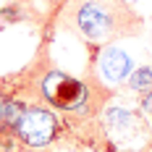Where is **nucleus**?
I'll return each instance as SVG.
<instances>
[{
  "label": "nucleus",
  "instance_id": "1",
  "mask_svg": "<svg viewBox=\"0 0 152 152\" xmlns=\"http://www.w3.org/2000/svg\"><path fill=\"white\" fill-rule=\"evenodd\" d=\"M11 92L26 100H37L42 105L53 107L61 115H74V118H100L102 107L113 97V89L102 87L89 76H71L55 68L53 61H47L45 53L37 55L26 71L3 79Z\"/></svg>",
  "mask_w": 152,
  "mask_h": 152
},
{
  "label": "nucleus",
  "instance_id": "2",
  "mask_svg": "<svg viewBox=\"0 0 152 152\" xmlns=\"http://www.w3.org/2000/svg\"><path fill=\"white\" fill-rule=\"evenodd\" d=\"M61 26L87 45L102 47L139 37L144 21L126 0H68L61 13Z\"/></svg>",
  "mask_w": 152,
  "mask_h": 152
},
{
  "label": "nucleus",
  "instance_id": "3",
  "mask_svg": "<svg viewBox=\"0 0 152 152\" xmlns=\"http://www.w3.org/2000/svg\"><path fill=\"white\" fill-rule=\"evenodd\" d=\"M8 131L13 139V147L21 144L29 152H42L50 150L66 134V118L61 113H55L53 107L42 105L37 100L18 97L13 92V110H11Z\"/></svg>",
  "mask_w": 152,
  "mask_h": 152
},
{
  "label": "nucleus",
  "instance_id": "4",
  "mask_svg": "<svg viewBox=\"0 0 152 152\" xmlns=\"http://www.w3.org/2000/svg\"><path fill=\"white\" fill-rule=\"evenodd\" d=\"M131 71H134V58L126 50H121L118 45H102L94 47V58L89 61L87 76L100 81L107 89H113V87L123 84Z\"/></svg>",
  "mask_w": 152,
  "mask_h": 152
},
{
  "label": "nucleus",
  "instance_id": "5",
  "mask_svg": "<svg viewBox=\"0 0 152 152\" xmlns=\"http://www.w3.org/2000/svg\"><path fill=\"white\" fill-rule=\"evenodd\" d=\"M102 129L113 131V134H142L147 131V123L142 121V113L126 110L121 105H105L102 107Z\"/></svg>",
  "mask_w": 152,
  "mask_h": 152
},
{
  "label": "nucleus",
  "instance_id": "6",
  "mask_svg": "<svg viewBox=\"0 0 152 152\" xmlns=\"http://www.w3.org/2000/svg\"><path fill=\"white\" fill-rule=\"evenodd\" d=\"M126 89L134 94H144L147 89H152V66H139L126 76Z\"/></svg>",
  "mask_w": 152,
  "mask_h": 152
},
{
  "label": "nucleus",
  "instance_id": "7",
  "mask_svg": "<svg viewBox=\"0 0 152 152\" xmlns=\"http://www.w3.org/2000/svg\"><path fill=\"white\" fill-rule=\"evenodd\" d=\"M0 21L3 24H21V21H26V8L18 0H13V3L0 8Z\"/></svg>",
  "mask_w": 152,
  "mask_h": 152
},
{
  "label": "nucleus",
  "instance_id": "8",
  "mask_svg": "<svg viewBox=\"0 0 152 152\" xmlns=\"http://www.w3.org/2000/svg\"><path fill=\"white\" fill-rule=\"evenodd\" d=\"M139 110L152 118V89H147L144 94H139Z\"/></svg>",
  "mask_w": 152,
  "mask_h": 152
},
{
  "label": "nucleus",
  "instance_id": "9",
  "mask_svg": "<svg viewBox=\"0 0 152 152\" xmlns=\"http://www.w3.org/2000/svg\"><path fill=\"white\" fill-rule=\"evenodd\" d=\"M137 152H152V139L147 142V144H144V147H142V150H137Z\"/></svg>",
  "mask_w": 152,
  "mask_h": 152
},
{
  "label": "nucleus",
  "instance_id": "10",
  "mask_svg": "<svg viewBox=\"0 0 152 152\" xmlns=\"http://www.w3.org/2000/svg\"><path fill=\"white\" fill-rule=\"evenodd\" d=\"M115 152H137V150H115Z\"/></svg>",
  "mask_w": 152,
  "mask_h": 152
}]
</instances>
